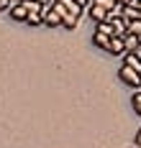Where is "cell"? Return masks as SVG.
Returning <instances> with one entry per match:
<instances>
[{
    "instance_id": "obj_8",
    "label": "cell",
    "mask_w": 141,
    "mask_h": 148,
    "mask_svg": "<svg viewBox=\"0 0 141 148\" xmlns=\"http://www.w3.org/2000/svg\"><path fill=\"white\" fill-rule=\"evenodd\" d=\"M139 36H133V33H126L123 36V46H126V54H131V51H133V49H136V46H139Z\"/></svg>"
},
{
    "instance_id": "obj_15",
    "label": "cell",
    "mask_w": 141,
    "mask_h": 148,
    "mask_svg": "<svg viewBox=\"0 0 141 148\" xmlns=\"http://www.w3.org/2000/svg\"><path fill=\"white\" fill-rule=\"evenodd\" d=\"M133 146H139V148H141V128L136 130V138H133Z\"/></svg>"
},
{
    "instance_id": "obj_13",
    "label": "cell",
    "mask_w": 141,
    "mask_h": 148,
    "mask_svg": "<svg viewBox=\"0 0 141 148\" xmlns=\"http://www.w3.org/2000/svg\"><path fill=\"white\" fill-rule=\"evenodd\" d=\"M75 3H77V5L82 8V10H87V8L93 5V0H75Z\"/></svg>"
},
{
    "instance_id": "obj_20",
    "label": "cell",
    "mask_w": 141,
    "mask_h": 148,
    "mask_svg": "<svg viewBox=\"0 0 141 148\" xmlns=\"http://www.w3.org/2000/svg\"><path fill=\"white\" fill-rule=\"evenodd\" d=\"M139 8H141V0H139Z\"/></svg>"
},
{
    "instance_id": "obj_10",
    "label": "cell",
    "mask_w": 141,
    "mask_h": 148,
    "mask_svg": "<svg viewBox=\"0 0 141 148\" xmlns=\"http://www.w3.org/2000/svg\"><path fill=\"white\" fill-rule=\"evenodd\" d=\"M131 107H133V112H136V115H141V89L133 92V97H131Z\"/></svg>"
},
{
    "instance_id": "obj_7",
    "label": "cell",
    "mask_w": 141,
    "mask_h": 148,
    "mask_svg": "<svg viewBox=\"0 0 141 148\" xmlns=\"http://www.w3.org/2000/svg\"><path fill=\"white\" fill-rule=\"evenodd\" d=\"M123 66H131V69L141 72V59L136 54H123Z\"/></svg>"
},
{
    "instance_id": "obj_18",
    "label": "cell",
    "mask_w": 141,
    "mask_h": 148,
    "mask_svg": "<svg viewBox=\"0 0 141 148\" xmlns=\"http://www.w3.org/2000/svg\"><path fill=\"white\" fill-rule=\"evenodd\" d=\"M139 21H141V8H139Z\"/></svg>"
},
{
    "instance_id": "obj_17",
    "label": "cell",
    "mask_w": 141,
    "mask_h": 148,
    "mask_svg": "<svg viewBox=\"0 0 141 148\" xmlns=\"http://www.w3.org/2000/svg\"><path fill=\"white\" fill-rule=\"evenodd\" d=\"M13 3H23V0H10V5H13Z\"/></svg>"
},
{
    "instance_id": "obj_3",
    "label": "cell",
    "mask_w": 141,
    "mask_h": 148,
    "mask_svg": "<svg viewBox=\"0 0 141 148\" xmlns=\"http://www.w3.org/2000/svg\"><path fill=\"white\" fill-rule=\"evenodd\" d=\"M105 54H110V56H123V54H126L123 38H121V36H113V38L108 41V49H105Z\"/></svg>"
},
{
    "instance_id": "obj_9",
    "label": "cell",
    "mask_w": 141,
    "mask_h": 148,
    "mask_svg": "<svg viewBox=\"0 0 141 148\" xmlns=\"http://www.w3.org/2000/svg\"><path fill=\"white\" fill-rule=\"evenodd\" d=\"M123 18L126 23H131V21H139V8H133V5H123Z\"/></svg>"
},
{
    "instance_id": "obj_19",
    "label": "cell",
    "mask_w": 141,
    "mask_h": 148,
    "mask_svg": "<svg viewBox=\"0 0 141 148\" xmlns=\"http://www.w3.org/2000/svg\"><path fill=\"white\" fill-rule=\"evenodd\" d=\"M128 148H139V146H128Z\"/></svg>"
},
{
    "instance_id": "obj_1",
    "label": "cell",
    "mask_w": 141,
    "mask_h": 148,
    "mask_svg": "<svg viewBox=\"0 0 141 148\" xmlns=\"http://www.w3.org/2000/svg\"><path fill=\"white\" fill-rule=\"evenodd\" d=\"M118 79H121L123 84H128L133 92L141 89V72L131 69V66H121V69H118Z\"/></svg>"
},
{
    "instance_id": "obj_12",
    "label": "cell",
    "mask_w": 141,
    "mask_h": 148,
    "mask_svg": "<svg viewBox=\"0 0 141 148\" xmlns=\"http://www.w3.org/2000/svg\"><path fill=\"white\" fill-rule=\"evenodd\" d=\"M93 3H95V5H100V8H105L108 13L115 8V5H118V3H113V0H93Z\"/></svg>"
},
{
    "instance_id": "obj_4",
    "label": "cell",
    "mask_w": 141,
    "mask_h": 148,
    "mask_svg": "<svg viewBox=\"0 0 141 148\" xmlns=\"http://www.w3.org/2000/svg\"><path fill=\"white\" fill-rule=\"evenodd\" d=\"M87 18H90V21H93L95 26H97V23H103V21H108V10H105V8H100V5H90V8H87Z\"/></svg>"
},
{
    "instance_id": "obj_6",
    "label": "cell",
    "mask_w": 141,
    "mask_h": 148,
    "mask_svg": "<svg viewBox=\"0 0 141 148\" xmlns=\"http://www.w3.org/2000/svg\"><path fill=\"white\" fill-rule=\"evenodd\" d=\"M108 41H110V36L108 33H100V31H95L93 33V46H97V49H108Z\"/></svg>"
},
{
    "instance_id": "obj_2",
    "label": "cell",
    "mask_w": 141,
    "mask_h": 148,
    "mask_svg": "<svg viewBox=\"0 0 141 148\" xmlns=\"http://www.w3.org/2000/svg\"><path fill=\"white\" fill-rule=\"evenodd\" d=\"M8 15H10V21L26 23V18H28V8H26V0H23V3H13V5L8 8Z\"/></svg>"
},
{
    "instance_id": "obj_5",
    "label": "cell",
    "mask_w": 141,
    "mask_h": 148,
    "mask_svg": "<svg viewBox=\"0 0 141 148\" xmlns=\"http://www.w3.org/2000/svg\"><path fill=\"white\" fill-rule=\"evenodd\" d=\"M44 26H46V28H59V26H62V18L51 10V5L44 8Z\"/></svg>"
},
{
    "instance_id": "obj_14",
    "label": "cell",
    "mask_w": 141,
    "mask_h": 148,
    "mask_svg": "<svg viewBox=\"0 0 141 148\" xmlns=\"http://www.w3.org/2000/svg\"><path fill=\"white\" fill-rule=\"evenodd\" d=\"M10 8V0H0V13H5Z\"/></svg>"
},
{
    "instance_id": "obj_11",
    "label": "cell",
    "mask_w": 141,
    "mask_h": 148,
    "mask_svg": "<svg viewBox=\"0 0 141 148\" xmlns=\"http://www.w3.org/2000/svg\"><path fill=\"white\" fill-rule=\"evenodd\" d=\"M128 33H133V36L141 38V21H131V23H128Z\"/></svg>"
},
{
    "instance_id": "obj_16",
    "label": "cell",
    "mask_w": 141,
    "mask_h": 148,
    "mask_svg": "<svg viewBox=\"0 0 141 148\" xmlns=\"http://www.w3.org/2000/svg\"><path fill=\"white\" fill-rule=\"evenodd\" d=\"M131 54H136V56H139V59H141V41H139V46H136V49H133Z\"/></svg>"
}]
</instances>
